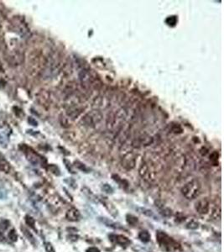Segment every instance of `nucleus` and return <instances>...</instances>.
Instances as JSON below:
<instances>
[{
    "label": "nucleus",
    "instance_id": "obj_1",
    "mask_svg": "<svg viewBox=\"0 0 224 252\" xmlns=\"http://www.w3.org/2000/svg\"><path fill=\"white\" fill-rule=\"evenodd\" d=\"M156 239L162 250L167 252H174L180 249V245L175 240L162 231H158Z\"/></svg>",
    "mask_w": 224,
    "mask_h": 252
},
{
    "label": "nucleus",
    "instance_id": "obj_2",
    "mask_svg": "<svg viewBox=\"0 0 224 252\" xmlns=\"http://www.w3.org/2000/svg\"><path fill=\"white\" fill-rule=\"evenodd\" d=\"M199 191H200V187H199L198 182L196 181H192L188 182L187 184H186L182 187L181 193L185 198L191 200L196 198L199 195Z\"/></svg>",
    "mask_w": 224,
    "mask_h": 252
},
{
    "label": "nucleus",
    "instance_id": "obj_3",
    "mask_svg": "<svg viewBox=\"0 0 224 252\" xmlns=\"http://www.w3.org/2000/svg\"><path fill=\"white\" fill-rule=\"evenodd\" d=\"M195 208L196 212L200 214H206L209 212V209H210V203L207 198H202L198 202H196Z\"/></svg>",
    "mask_w": 224,
    "mask_h": 252
},
{
    "label": "nucleus",
    "instance_id": "obj_4",
    "mask_svg": "<svg viewBox=\"0 0 224 252\" xmlns=\"http://www.w3.org/2000/svg\"><path fill=\"white\" fill-rule=\"evenodd\" d=\"M109 239H110L111 241H113L114 243L120 245H122V246H127L128 245H130L131 243L130 240H128L127 237H125L123 235H111L110 236H109Z\"/></svg>",
    "mask_w": 224,
    "mask_h": 252
},
{
    "label": "nucleus",
    "instance_id": "obj_5",
    "mask_svg": "<svg viewBox=\"0 0 224 252\" xmlns=\"http://www.w3.org/2000/svg\"><path fill=\"white\" fill-rule=\"evenodd\" d=\"M80 213L77 209H76L75 208H71V209H69L66 212L65 214V218L69 221H72V222H76L80 219Z\"/></svg>",
    "mask_w": 224,
    "mask_h": 252
},
{
    "label": "nucleus",
    "instance_id": "obj_6",
    "mask_svg": "<svg viewBox=\"0 0 224 252\" xmlns=\"http://www.w3.org/2000/svg\"><path fill=\"white\" fill-rule=\"evenodd\" d=\"M9 170H10L9 163L7 162L5 157L0 153V171H2L3 172H9Z\"/></svg>",
    "mask_w": 224,
    "mask_h": 252
},
{
    "label": "nucleus",
    "instance_id": "obj_7",
    "mask_svg": "<svg viewBox=\"0 0 224 252\" xmlns=\"http://www.w3.org/2000/svg\"><path fill=\"white\" fill-rule=\"evenodd\" d=\"M104 206L106 207V208L108 210V212L110 213L114 217H116L118 215V210L116 209V208L114 207V205H113V204H111L110 202H108L107 199H105L104 201H102Z\"/></svg>",
    "mask_w": 224,
    "mask_h": 252
},
{
    "label": "nucleus",
    "instance_id": "obj_8",
    "mask_svg": "<svg viewBox=\"0 0 224 252\" xmlns=\"http://www.w3.org/2000/svg\"><path fill=\"white\" fill-rule=\"evenodd\" d=\"M139 239L144 243H148L150 241V235L146 230H143L139 234Z\"/></svg>",
    "mask_w": 224,
    "mask_h": 252
},
{
    "label": "nucleus",
    "instance_id": "obj_9",
    "mask_svg": "<svg viewBox=\"0 0 224 252\" xmlns=\"http://www.w3.org/2000/svg\"><path fill=\"white\" fill-rule=\"evenodd\" d=\"M21 229H22V231H23L24 235H25L26 238L28 239V241L31 244H33V245H35V240H34V236L32 235L31 233L29 232L27 229H25V227H22Z\"/></svg>",
    "mask_w": 224,
    "mask_h": 252
},
{
    "label": "nucleus",
    "instance_id": "obj_10",
    "mask_svg": "<svg viewBox=\"0 0 224 252\" xmlns=\"http://www.w3.org/2000/svg\"><path fill=\"white\" fill-rule=\"evenodd\" d=\"M102 218V223H104L107 226L112 227V228H114V229H123L122 227L120 226L119 224H116V223H114V222H112V221H109L107 218Z\"/></svg>",
    "mask_w": 224,
    "mask_h": 252
},
{
    "label": "nucleus",
    "instance_id": "obj_11",
    "mask_svg": "<svg viewBox=\"0 0 224 252\" xmlns=\"http://www.w3.org/2000/svg\"><path fill=\"white\" fill-rule=\"evenodd\" d=\"M126 220H127L128 224L133 225V226L138 223V218L135 217V216L132 215V214H127V216H126Z\"/></svg>",
    "mask_w": 224,
    "mask_h": 252
},
{
    "label": "nucleus",
    "instance_id": "obj_12",
    "mask_svg": "<svg viewBox=\"0 0 224 252\" xmlns=\"http://www.w3.org/2000/svg\"><path fill=\"white\" fill-rule=\"evenodd\" d=\"M25 222H26V224H28L29 226L31 227V228H33V229H34V223H35V221H34V219L33 218H32L31 216H29V215L25 216Z\"/></svg>",
    "mask_w": 224,
    "mask_h": 252
},
{
    "label": "nucleus",
    "instance_id": "obj_13",
    "mask_svg": "<svg viewBox=\"0 0 224 252\" xmlns=\"http://www.w3.org/2000/svg\"><path fill=\"white\" fill-rule=\"evenodd\" d=\"M8 236H9V239L11 241H17L18 235H17V233H16V231H15V230H12L11 231H10V232L9 233Z\"/></svg>",
    "mask_w": 224,
    "mask_h": 252
},
{
    "label": "nucleus",
    "instance_id": "obj_14",
    "mask_svg": "<svg viewBox=\"0 0 224 252\" xmlns=\"http://www.w3.org/2000/svg\"><path fill=\"white\" fill-rule=\"evenodd\" d=\"M187 229H190V230H196L198 228V223H196L195 221H190V223H188L186 225Z\"/></svg>",
    "mask_w": 224,
    "mask_h": 252
},
{
    "label": "nucleus",
    "instance_id": "obj_15",
    "mask_svg": "<svg viewBox=\"0 0 224 252\" xmlns=\"http://www.w3.org/2000/svg\"><path fill=\"white\" fill-rule=\"evenodd\" d=\"M8 227H9V221L3 220L0 223V230H7Z\"/></svg>",
    "mask_w": 224,
    "mask_h": 252
},
{
    "label": "nucleus",
    "instance_id": "obj_16",
    "mask_svg": "<svg viewBox=\"0 0 224 252\" xmlns=\"http://www.w3.org/2000/svg\"><path fill=\"white\" fill-rule=\"evenodd\" d=\"M45 248H46V252H55L54 247L52 246V245L49 242L45 244Z\"/></svg>",
    "mask_w": 224,
    "mask_h": 252
},
{
    "label": "nucleus",
    "instance_id": "obj_17",
    "mask_svg": "<svg viewBox=\"0 0 224 252\" xmlns=\"http://www.w3.org/2000/svg\"><path fill=\"white\" fill-rule=\"evenodd\" d=\"M162 215L165 216V217H169V216L171 215V210L169 209V208H164V209L161 211Z\"/></svg>",
    "mask_w": 224,
    "mask_h": 252
},
{
    "label": "nucleus",
    "instance_id": "obj_18",
    "mask_svg": "<svg viewBox=\"0 0 224 252\" xmlns=\"http://www.w3.org/2000/svg\"><path fill=\"white\" fill-rule=\"evenodd\" d=\"M166 21H167L168 25H170V23H172V24H171V25H175V24L176 23V16H171V17H169L167 20H166Z\"/></svg>",
    "mask_w": 224,
    "mask_h": 252
},
{
    "label": "nucleus",
    "instance_id": "obj_19",
    "mask_svg": "<svg viewBox=\"0 0 224 252\" xmlns=\"http://www.w3.org/2000/svg\"><path fill=\"white\" fill-rule=\"evenodd\" d=\"M102 189L104 190V191H105V192L107 193H113V189H112V187H111L110 186H108V184L103 185V187H102Z\"/></svg>",
    "mask_w": 224,
    "mask_h": 252
},
{
    "label": "nucleus",
    "instance_id": "obj_20",
    "mask_svg": "<svg viewBox=\"0 0 224 252\" xmlns=\"http://www.w3.org/2000/svg\"><path fill=\"white\" fill-rule=\"evenodd\" d=\"M86 252H100V250L97 248H96V247H90V248H88Z\"/></svg>",
    "mask_w": 224,
    "mask_h": 252
},
{
    "label": "nucleus",
    "instance_id": "obj_21",
    "mask_svg": "<svg viewBox=\"0 0 224 252\" xmlns=\"http://www.w3.org/2000/svg\"><path fill=\"white\" fill-rule=\"evenodd\" d=\"M4 241H5V238H4V236H3V235L2 234V233L0 232V243H1V242H3Z\"/></svg>",
    "mask_w": 224,
    "mask_h": 252
},
{
    "label": "nucleus",
    "instance_id": "obj_22",
    "mask_svg": "<svg viewBox=\"0 0 224 252\" xmlns=\"http://www.w3.org/2000/svg\"><path fill=\"white\" fill-rule=\"evenodd\" d=\"M2 70V64H1V62H0V71Z\"/></svg>",
    "mask_w": 224,
    "mask_h": 252
}]
</instances>
